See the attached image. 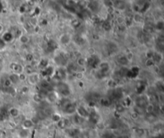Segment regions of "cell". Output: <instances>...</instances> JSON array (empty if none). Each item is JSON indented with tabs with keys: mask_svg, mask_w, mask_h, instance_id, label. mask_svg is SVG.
<instances>
[{
	"mask_svg": "<svg viewBox=\"0 0 164 138\" xmlns=\"http://www.w3.org/2000/svg\"><path fill=\"white\" fill-rule=\"evenodd\" d=\"M149 104L148 96L147 94H140L135 96V98L133 100V105L136 107H139L144 109L145 107Z\"/></svg>",
	"mask_w": 164,
	"mask_h": 138,
	"instance_id": "6da1fadb",
	"label": "cell"
},
{
	"mask_svg": "<svg viewBox=\"0 0 164 138\" xmlns=\"http://www.w3.org/2000/svg\"><path fill=\"white\" fill-rule=\"evenodd\" d=\"M41 80V76H40V74L38 72H32L30 74H27V78H26V82L28 84V85L30 86H36L38 85V84Z\"/></svg>",
	"mask_w": 164,
	"mask_h": 138,
	"instance_id": "7a4b0ae2",
	"label": "cell"
},
{
	"mask_svg": "<svg viewBox=\"0 0 164 138\" xmlns=\"http://www.w3.org/2000/svg\"><path fill=\"white\" fill-rule=\"evenodd\" d=\"M75 113L81 118L87 121L90 115V110L88 108H87V106H85L83 104H79V105H77Z\"/></svg>",
	"mask_w": 164,
	"mask_h": 138,
	"instance_id": "3957f363",
	"label": "cell"
},
{
	"mask_svg": "<svg viewBox=\"0 0 164 138\" xmlns=\"http://www.w3.org/2000/svg\"><path fill=\"white\" fill-rule=\"evenodd\" d=\"M60 96L55 90H51L48 92V94L46 96V98L45 100L46 103L50 105H54L55 104L59 103Z\"/></svg>",
	"mask_w": 164,
	"mask_h": 138,
	"instance_id": "277c9868",
	"label": "cell"
},
{
	"mask_svg": "<svg viewBox=\"0 0 164 138\" xmlns=\"http://www.w3.org/2000/svg\"><path fill=\"white\" fill-rule=\"evenodd\" d=\"M97 65H98V71L99 72H101L102 75L106 74L111 69V64H110L108 61L106 60L99 61V64Z\"/></svg>",
	"mask_w": 164,
	"mask_h": 138,
	"instance_id": "5b68a950",
	"label": "cell"
},
{
	"mask_svg": "<svg viewBox=\"0 0 164 138\" xmlns=\"http://www.w3.org/2000/svg\"><path fill=\"white\" fill-rule=\"evenodd\" d=\"M19 126H20V128H22V129L32 131V130L35 128L36 125H35V124L33 122V121L31 120V118H30V117H25V118L22 121Z\"/></svg>",
	"mask_w": 164,
	"mask_h": 138,
	"instance_id": "8992f818",
	"label": "cell"
},
{
	"mask_svg": "<svg viewBox=\"0 0 164 138\" xmlns=\"http://www.w3.org/2000/svg\"><path fill=\"white\" fill-rule=\"evenodd\" d=\"M143 117L144 119V121L150 125H153L154 124H155L156 122L159 121V116L157 114H155V112H153V113H146Z\"/></svg>",
	"mask_w": 164,
	"mask_h": 138,
	"instance_id": "52a82bcc",
	"label": "cell"
},
{
	"mask_svg": "<svg viewBox=\"0 0 164 138\" xmlns=\"http://www.w3.org/2000/svg\"><path fill=\"white\" fill-rule=\"evenodd\" d=\"M31 136V131L30 130L24 129L19 128L15 132V137L16 138H30Z\"/></svg>",
	"mask_w": 164,
	"mask_h": 138,
	"instance_id": "ba28073f",
	"label": "cell"
},
{
	"mask_svg": "<svg viewBox=\"0 0 164 138\" xmlns=\"http://www.w3.org/2000/svg\"><path fill=\"white\" fill-rule=\"evenodd\" d=\"M7 115L9 117H11L12 120H15L21 115V112L19 108L17 107H11L7 110Z\"/></svg>",
	"mask_w": 164,
	"mask_h": 138,
	"instance_id": "9c48e42d",
	"label": "cell"
},
{
	"mask_svg": "<svg viewBox=\"0 0 164 138\" xmlns=\"http://www.w3.org/2000/svg\"><path fill=\"white\" fill-rule=\"evenodd\" d=\"M71 41V36L68 33H63L59 37V43L62 46H67Z\"/></svg>",
	"mask_w": 164,
	"mask_h": 138,
	"instance_id": "30bf717a",
	"label": "cell"
},
{
	"mask_svg": "<svg viewBox=\"0 0 164 138\" xmlns=\"http://www.w3.org/2000/svg\"><path fill=\"white\" fill-rule=\"evenodd\" d=\"M116 62H117L118 66L121 67V68H128L130 65V61L127 60V58H126L125 55L118 56V58L116 60Z\"/></svg>",
	"mask_w": 164,
	"mask_h": 138,
	"instance_id": "8fae6325",
	"label": "cell"
},
{
	"mask_svg": "<svg viewBox=\"0 0 164 138\" xmlns=\"http://www.w3.org/2000/svg\"><path fill=\"white\" fill-rule=\"evenodd\" d=\"M75 64L77 65V67L79 68H86L87 64H88V60L86 58V57H83V56H79V57H77L75 60Z\"/></svg>",
	"mask_w": 164,
	"mask_h": 138,
	"instance_id": "7c38bea8",
	"label": "cell"
},
{
	"mask_svg": "<svg viewBox=\"0 0 164 138\" xmlns=\"http://www.w3.org/2000/svg\"><path fill=\"white\" fill-rule=\"evenodd\" d=\"M87 134H88V138H99L100 137V133L95 128H89L87 129Z\"/></svg>",
	"mask_w": 164,
	"mask_h": 138,
	"instance_id": "4fadbf2b",
	"label": "cell"
},
{
	"mask_svg": "<svg viewBox=\"0 0 164 138\" xmlns=\"http://www.w3.org/2000/svg\"><path fill=\"white\" fill-rule=\"evenodd\" d=\"M11 68H12L14 73L20 74L22 72H24V68L19 63H13Z\"/></svg>",
	"mask_w": 164,
	"mask_h": 138,
	"instance_id": "5bb4252c",
	"label": "cell"
},
{
	"mask_svg": "<svg viewBox=\"0 0 164 138\" xmlns=\"http://www.w3.org/2000/svg\"><path fill=\"white\" fill-rule=\"evenodd\" d=\"M8 78L10 79L11 82L12 83L13 86L15 85H19L20 84V80H19V74L17 73H11L8 76Z\"/></svg>",
	"mask_w": 164,
	"mask_h": 138,
	"instance_id": "9a60e30c",
	"label": "cell"
},
{
	"mask_svg": "<svg viewBox=\"0 0 164 138\" xmlns=\"http://www.w3.org/2000/svg\"><path fill=\"white\" fill-rule=\"evenodd\" d=\"M126 3L124 0H115L114 2V8L117 9L118 11H123L126 9Z\"/></svg>",
	"mask_w": 164,
	"mask_h": 138,
	"instance_id": "2e32d148",
	"label": "cell"
},
{
	"mask_svg": "<svg viewBox=\"0 0 164 138\" xmlns=\"http://www.w3.org/2000/svg\"><path fill=\"white\" fill-rule=\"evenodd\" d=\"M63 117V116L62 115V113L55 111V112L51 115V117H50V120H51V121L52 122V124H55H55H56L57 122H59Z\"/></svg>",
	"mask_w": 164,
	"mask_h": 138,
	"instance_id": "e0dca14e",
	"label": "cell"
},
{
	"mask_svg": "<svg viewBox=\"0 0 164 138\" xmlns=\"http://www.w3.org/2000/svg\"><path fill=\"white\" fill-rule=\"evenodd\" d=\"M30 99L32 100L34 103L37 104H40L43 101H45V100H43L42 99V97L40 96V95L38 94V92H34V93H32V95L30 96Z\"/></svg>",
	"mask_w": 164,
	"mask_h": 138,
	"instance_id": "ac0fdd59",
	"label": "cell"
},
{
	"mask_svg": "<svg viewBox=\"0 0 164 138\" xmlns=\"http://www.w3.org/2000/svg\"><path fill=\"white\" fill-rule=\"evenodd\" d=\"M114 110H115V112H116L117 114L122 115L123 113H125V112L126 111V107H125V106L123 105V104H118L115 105Z\"/></svg>",
	"mask_w": 164,
	"mask_h": 138,
	"instance_id": "d6986e66",
	"label": "cell"
},
{
	"mask_svg": "<svg viewBox=\"0 0 164 138\" xmlns=\"http://www.w3.org/2000/svg\"><path fill=\"white\" fill-rule=\"evenodd\" d=\"M73 76L74 79H75L77 81L79 80H83V79L85 78V74L83 72H81V71H77L75 73L73 74Z\"/></svg>",
	"mask_w": 164,
	"mask_h": 138,
	"instance_id": "ffe728a7",
	"label": "cell"
},
{
	"mask_svg": "<svg viewBox=\"0 0 164 138\" xmlns=\"http://www.w3.org/2000/svg\"><path fill=\"white\" fill-rule=\"evenodd\" d=\"M155 106L156 105L153 104H148L147 106L145 107V108H144L145 114L146 113H153V112H155Z\"/></svg>",
	"mask_w": 164,
	"mask_h": 138,
	"instance_id": "44dd1931",
	"label": "cell"
},
{
	"mask_svg": "<svg viewBox=\"0 0 164 138\" xmlns=\"http://www.w3.org/2000/svg\"><path fill=\"white\" fill-rule=\"evenodd\" d=\"M144 65H145L146 68L147 69L153 68L155 67V62H154V60H153L152 59H147V60H145Z\"/></svg>",
	"mask_w": 164,
	"mask_h": 138,
	"instance_id": "7402d4cb",
	"label": "cell"
},
{
	"mask_svg": "<svg viewBox=\"0 0 164 138\" xmlns=\"http://www.w3.org/2000/svg\"><path fill=\"white\" fill-rule=\"evenodd\" d=\"M19 42L22 44H27L30 42V37L26 34H22L19 37Z\"/></svg>",
	"mask_w": 164,
	"mask_h": 138,
	"instance_id": "603a6c76",
	"label": "cell"
},
{
	"mask_svg": "<svg viewBox=\"0 0 164 138\" xmlns=\"http://www.w3.org/2000/svg\"><path fill=\"white\" fill-rule=\"evenodd\" d=\"M133 20L136 23H141L143 22V15L139 12L134 14L133 15Z\"/></svg>",
	"mask_w": 164,
	"mask_h": 138,
	"instance_id": "cb8c5ba5",
	"label": "cell"
},
{
	"mask_svg": "<svg viewBox=\"0 0 164 138\" xmlns=\"http://www.w3.org/2000/svg\"><path fill=\"white\" fill-rule=\"evenodd\" d=\"M30 91V87L28 85H22L20 88V94L22 96L29 95Z\"/></svg>",
	"mask_w": 164,
	"mask_h": 138,
	"instance_id": "d4e9b609",
	"label": "cell"
},
{
	"mask_svg": "<svg viewBox=\"0 0 164 138\" xmlns=\"http://www.w3.org/2000/svg\"><path fill=\"white\" fill-rule=\"evenodd\" d=\"M139 137H143L146 134V129H144L143 128H137L135 129V133Z\"/></svg>",
	"mask_w": 164,
	"mask_h": 138,
	"instance_id": "484cf974",
	"label": "cell"
},
{
	"mask_svg": "<svg viewBox=\"0 0 164 138\" xmlns=\"http://www.w3.org/2000/svg\"><path fill=\"white\" fill-rule=\"evenodd\" d=\"M125 22H126V18L124 17V16H122V15H118V16L116 17V23H118L119 26L123 25V24L125 23Z\"/></svg>",
	"mask_w": 164,
	"mask_h": 138,
	"instance_id": "4316f807",
	"label": "cell"
},
{
	"mask_svg": "<svg viewBox=\"0 0 164 138\" xmlns=\"http://www.w3.org/2000/svg\"><path fill=\"white\" fill-rule=\"evenodd\" d=\"M12 86V83L11 82V80H10V79H9L8 77L4 79V80H3V88H10V87Z\"/></svg>",
	"mask_w": 164,
	"mask_h": 138,
	"instance_id": "83f0119b",
	"label": "cell"
},
{
	"mask_svg": "<svg viewBox=\"0 0 164 138\" xmlns=\"http://www.w3.org/2000/svg\"><path fill=\"white\" fill-rule=\"evenodd\" d=\"M19 80H20V82H23L26 80V78H27V74L25 72H22V73L19 74Z\"/></svg>",
	"mask_w": 164,
	"mask_h": 138,
	"instance_id": "f1b7e54d",
	"label": "cell"
},
{
	"mask_svg": "<svg viewBox=\"0 0 164 138\" xmlns=\"http://www.w3.org/2000/svg\"><path fill=\"white\" fill-rule=\"evenodd\" d=\"M5 46H6V42H5L3 39L0 38V50L3 49V48H5Z\"/></svg>",
	"mask_w": 164,
	"mask_h": 138,
	"instance_id": "f546056e",
	"label": "cell"
},
{
	"mask_svg": "<svg viewBox=\"0 0 164 138\" xmlns=\"http://www.w3.org/2000/svg\"><path fill=\"white\" fill-rule=\"evenodd\" d=\"M3 64L0 62V72H3Z\"/></svg>",
	"mask_w": 164,
	"mask_h": 138,
	"instance_id": "4dcf8cb0",
	"label": "cell"
},
{
	"mask_svg": "<svg viewBox=\"0 0 164 138\" xmlns=\"http://www.w3.org/2000/svg\"><path fill=\"white\" fill-rule=\"evenodd\" d=\"M33 138H41V137H39L38 135H35V136H34V137Z\"/></svg>",
	"mask_w": 164,
	"mask_h": 138,
	"instance_id": "1f68e13d",
	"label": "cell"
}]
</instances>
